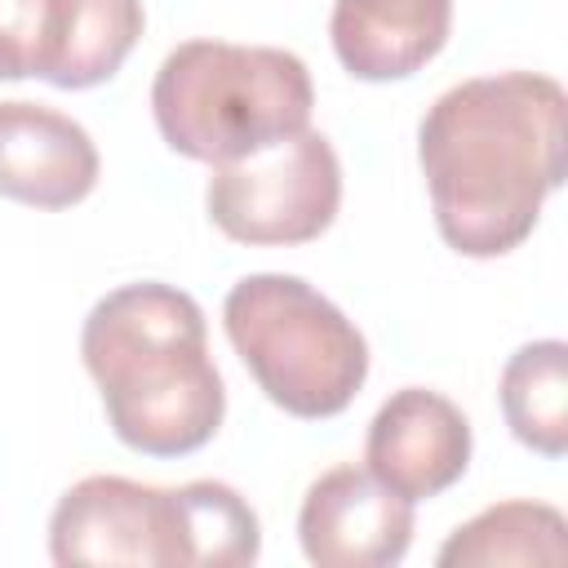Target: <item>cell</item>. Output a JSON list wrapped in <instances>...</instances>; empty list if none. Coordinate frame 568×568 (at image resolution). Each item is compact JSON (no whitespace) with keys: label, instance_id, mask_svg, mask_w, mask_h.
Returning <instances> with one entry per match:
<instances>
[{"label":"cell","instance_id":"obj_1","mask_svg":"<svg viewBox=\"0 0 568 568\" xmlns=\"http://www.w3.org/2000/svg\"><path fill=\"white\" fill-rule=\"evenodd\" d=\"M417 164L439 240L462 257H506L564 186V84L546 71H497L444 89L417 124Z\"/></svg>","mask_w":568,"mask_h":568},{"label":"cell","instance_id":"obj_2","mask_svg":"<svg viewBox=\"0 0 568 568\" xmlns=\"http://www.w3.org/2000/svg\"><path fill=\"white\" fill-rule=\"evenodd\" d=\"M80 355L124 448L186 457L217 435L226 382L209 355L204 311L191 293L160 280L111 288L84 315Z\"/></svg>","mask_w":568,"mask_h":568},{"label":"cell","instance_id":"obj_3","mask_svg":"<svg viewBox=\"0 0 568 568\" xmlns=\"http://www.w3.org/2000/svg\"><path fill=\"white\" fill-rule=\"evenodd\" d=\"M311 106L306 62L275 44L182 40L151 80L164 146L200 164H231L311 129Z\"/></svg>","mask_w":568,"mask_h":568},{"label":"cell","instance_id":"obj_4","mask_svg":"<svg viewBox=\"0 0 568 568\" xmlns=\"http://www.w3.org/2000/svg\"><path fill=\"white\" fill-rule=\"evenodd\" d=\"M222 328L262 395L288 417H337L368 382L364 333L302 275L257 271L235 280Z\"/></svg>","mask_w":568,"mask_h":568},{"label":"cell","instance_id":"obj_5","mask_svg":"<svg viewBox=\"0 0 568 568\" xmlns=\"http://www.w3.org/2000/svg\"><path fill=\"white\" fill-rule=\"evenodd\" d=\"M204 209L235 244H311L342 209V160L320 129H302L266 151L213 164Z\"/></svg>","mask_w":568,"mask_h":568},{"label":"cell","instance_id":"obj_6","mask_svg":"<svg viewBox=\"0 0 568 568\" xmlns=\"http://www.w3.org/2000/svg\"><path fill=\"white\" fill-rule=\"evenodd\" d=\"M58 568H191L186 497L124 475H84L49 515Z\"/></svg>","mask_w":568,"mask_h":568},{"label":"cell","instance_id":"obj_7","mask_svg":"<svg viewBox=\"0 0 568 568\" xmlns=\"http://www.w3.org/2000/svg\"><path fill=\"white\" fill-rule=\"evenodd\" d=\"M297 541L315 568H390L413 546V501L368 466H333L302 497Z\"/></svg>","mask_w":568,"mask_h":568},{"label":"cell","instance_id":"obj_8","mask_svg":"<svg viewBox=\"0 0 568 568\" xmlns=\"http://www.w3.org/2000/svg\"><path fill=\"white\" fill-rule=\"evenodd\" d=\"M475 453V435L466 413L430 390V386H399L382 399L364 435L368 470L408 501H430L448 493Z\"/></svg>","mask_w":568,"mask_h":568},{"label":"cell","instance_id":"obj_9","mask_svg":"<svg viewBox=\"0 0 568 568\" xmlns=\"http://www.w3.org/2000/svg\"><path fill=\"white\" fill-rule=\"evenodd\" d=\"M102 173L89 129L44 102H0V195L31 209L80 204Z\"/></svg>","mask_w":568,"mask_h":568},{"label":"cell","instance_id":"obj_10","mask_svg":"<svg viewBox=\"0 0 568 568\" xmlns=\"http://www.w3.org/2000/svg\"><path fill=\"white\" fill-rule=\"evenodd\" d=\"M453 31V0H333L337 62L368 84L417 75Z\"/></svg>","mask_w":568,"mask_h":568},{"label":"cell","instance_id":"obj_11","mask_svg":"<svg viewBox=\"0 0 568 568\" xmlns=\"http://www.w3.org/2000/svg\"><path fill=\"white\" fill-rule=\"evenodd\" d=\"M142 0H49L31 75L53 89L106 84L142 40Z\"/></svg>","mask_w":568,"mask_h":568},{"label":"cell","instance_id":"obj_12","mask_svg":"<svg viewBox=\"0 0 568 568\" xmlns=\"http://www.w3.org/2000/svg\"><path fill=\"white\" fill-rule=\"evenodd\" d=\"M439 568H559L568 564V519L546 501H497L457 524L435 555Z\"/></svg>","mask_w":568,"mask_h":568},{"label":"cell","instance_id":"obj_13","mask_svg":"<svg viewBox=\"0 0 568 568\" xmlns=\"http://www.w3.org/2000/svg\"><path fill=\"white\" fill-rule=\"evenodd\" d=\"M497 399L510 435L524 448L541 457L568 453V346L559 337L524 342L501 364Z\"/></svg>","mask_w":568,"mask_h":568},{"label":"cell","instance_id":"obj_14","mask_svg":"<svg viewBox=\"0 0 568 568\" xmlns=\"http://www.w3.org/2000/svg\"><path fill=\"white\" fill-rule=\"evenodd\" d=\"M186 497V532H191V568H244L262 555L257 510L222 479L182 484Z\"/></svg>","mask_w":568,"mask_h":568},{"label":"cell","instance_id":"obj_15","mask_svg":"<svg viewBox=\"0 0 568 568\" xmlns=\"http://www.w3.org/2000/svg\"><path fill=\"white\" fill-rule=\"evenodd\" d=\"M49 0H0V80H27Z\"/></svg>","mask_w":568,"mask_h":568}]
</instances>
